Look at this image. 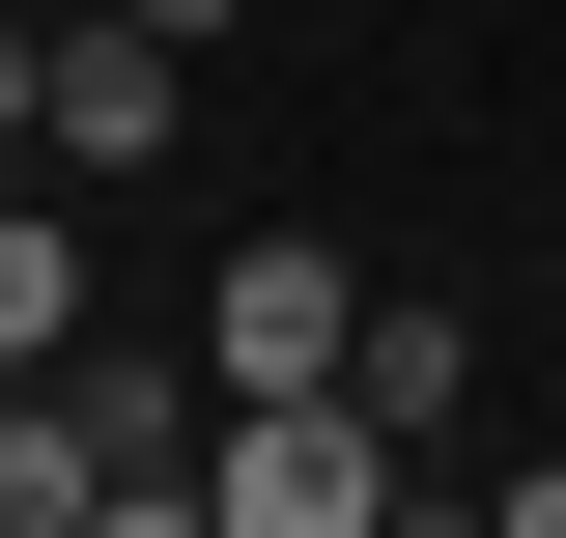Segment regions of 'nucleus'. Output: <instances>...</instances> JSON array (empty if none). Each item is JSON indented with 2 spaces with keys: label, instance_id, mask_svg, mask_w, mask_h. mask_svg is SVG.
I'll use <instances>...</instances> for the list:
<instances>
[{
  "label": "nucleus",
  "instance_id": "obj_5",
  "mask_svg": "<svg viewBox=\"0 0 566 538\" xmlns=\"http://www.w3.org/2000/svg\"><path fill=\"white\" fill-rule=\"evenodd\" d=\"M85 340V227H0V369H57Z\"/></svg>",
  "mask_w": 566,
  "mask_h": 538
},
{
  "label": "nucleus",
  "instance_id": "obj_6",
  "mask_svg": "<svg viewBox=\"0 0 566 538\" xmlns=\"http://www.w3.org/2000/svg\"><path fill=\"white\" fill-rule=\"evenodd\" d=\"M29 58H57V0H0V142H29Z\"/></svg>",
  "mask_w": 566,
  "mask_h": 538
},
{
  "label": "nucleus",
  "instance_id": "obj_7",
  "mask_svg": "<svg viewBox=\"0 0 566 538\" xmlns=\"http://www.w3.org/2000/svg\"><path fill=\"white\" fill-rule=\"evenodd\" d=\"M510 538H566V454H510Z\"/></svg>",
  "mask_w": 566,
  "mask_h": 538
},
{
  "label": "nucleus",
  "instance_id": "obj_8",
  "mask_svg": "<svg viewBox=\"0 0 566 538\" xmlns=\"http://www.w3.org/2000/svg\"><path fill=\"white\" fill-rule=\"evenodd\" d=\"M114 29H227V0H114Z\"/></svg>",
  "mask_w": 566,
  "mask_h": 538
},
{
  "label": "nucleus",
  "instance_id": "obj_2",
  "mask_svg": "<svg viewBox=\"0 0 566 538\" xmlns=\"http://www.w3.org/2000/svg\"><path fill=\"white\" fill-rule=\"evenodd\" d=\"M170 85H199V29H114V0H57L29 142H57V170H170Z\"/></svg>",
  "mask_w": 566,
  "mask_h": 538
},
{
  "label": "nucleus",
  "instance_id": "obj_1",
  "mask_svg": "<svg viewBox=\"0 0 566 538\" xmlns=\"http://www.w3.org/2000/svg\"><path fill=\"white\" fill-rule=\"evenodd\" d=\"M397 510V425H368V369H283V397L199 425V538H368Z\"/></svg>",
  "mask_w": 566,
  "mask_h": 538
},
{
  "label": "nucleus",
  "instance_id": "obj_3",
  "mask_svg": "<svg viewBox=\"0 0 566 538\" xmlns=\"http://www.w3.org/2000/svg\"><path fill=\"white\" fill-rule=\"evenodd\" d=\"M340 340H368V283L312 256V227H227V283H199V369H227V397H283V369H340Z\"/></svg>",
  "mask_w": 566,
  "mask_h": 538
},
{
  "label": "nucleus",
  "instance_id": "obj_4",
  "mask_svg": "<svg viewBox=\"0 0 566 538\" xmlns=\"http://www.w3.org/2000/svg\"><path fill=\"white\" fill-rule=\"evenodd\" d=\"M114 482H85V425H57V369H0V538H85Z\"/></svg>",
  "mask_w": 566,
  "mask_h": 538
}]
</instances>
